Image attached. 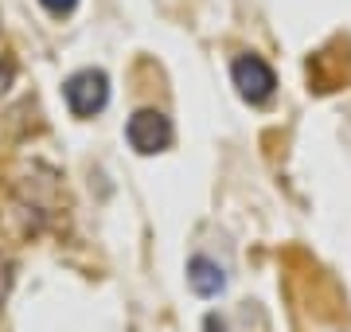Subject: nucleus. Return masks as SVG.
Listing matches in <instances>:
<instances>
[{
  "mask_svg": "<svg viewBox=\"0 0 351 332\" xmlns=\"http://www.w3.org/2000/svg\"><path fill=\"white\" fill-rule=\"evenodd\" d=\"M63 98L66 110L75 117H98L110 102V75L98 71V67H86V71H75V75L63 82Z\"/></svg>",
  "mask_w": 351,
  "mask_h": 332,
  "instance_id": "obj_1",
  "label": "nucleus"
},
{
  "mask_svg": "<svg viewBox=\"0 0 351 332\" xmlns=\"http://www.w3.org/2000/svg\"><path fill=\"white\" fill-rule=\"evenodd\" d=\"M125 141L129 149L137 156H156V153H168L176 141V129H172V117L164 110H137L129 117L125 126Z\"/></svg>",
  "mask_w": 351,
  "mask_h": 332,
  "instance_id": "obj_2",
  "label": "nucleus"
},
{
  "mask_svg": "<svg viewBox=\"0 0 351 332\" xmlns=\"http://www.w3.org/2000/svg\"><path fill=\"white\" fill-rule=\"evenodd\" d=\"M230 82H234L242 102H250V106H265L277 90L274 67L265 63L262 55H239V59L230 63Z\"/></svg>",
  "mask_w": 351,
  "mask_h": 332,
  "instance_id": "obj_3",
  "label": "nucleus"
},
{
  "mask_svg": "<svg viewBox=\"0 0 351 332\" xmlns=\"http://www.w3.org/2000/svg\"><path fill=\"white\" fill-rule=\"evenodd\" d=\"M188 285H191L195 297H219L226 289V274H223V266H219L215 258L195 254L188 262Z\"/></svg>",
  "mask_w": 351,
  "mask_h": 332,
  "instance_id": "obj_4",
  "label": "nucleus"
},
{
  "mask_svg": "<svg viewBox=\"0 0 351 332\" xmlns=\"http://www.w3.org/2000/svg\"><path fill=\"white\" fill-rule=\"evenodd\" d=\"M39 4H43V12H47V16H59V20L78 8V0H39Z\"/></svg>",
  "mask_w": 351,
  "mask_h": 332,
  "instance_id": "obj_5",
  "label": "nucleus"
},
{
  "mask_svg": "<svg viewBox=\"0 0 351 332\" xmlns=\"http://www.w3.org/2000/svg\"><path fill=\"white\" fill-rule=\"evenodd\" d=\"M12 78H16V63L12 59H0V94H8Z\"/></svg>",
  "mask_w": 351,
  "mask_h": 332,
  "instance_id": "obj_6",
  "label": "nucleus"
},
{
  "mask_svg": "<svg viewBox=\"0 0 351 332\" xmlns=\"http://www.w3.org/2000/svg\"><path fill=\"white\" fill-rule=\"evenodd\" d=\"M8 285H12V262H8V258H0V301L8 297Z\"/></svg>",
  "mask_w": 351,
  "mask_h": 332,
  "instance_id": "obj_7",
  "label": "nucleus"
},
{
  "mask_svg": "<svg viewBox=\"0 0 351 332\" xmlns=\"http://www.w3.org/2000/svg\"><path fill=\"white\" fill-rule=\"evenodd\" d=\"M203 332H226V324L219 317H207V320H203Z\"/></svg>",
  "mask_w": 351,
  "mask_h": 332,
  "instance_id": "obj_8",
  "label": "nucleus"
}]
</instances>
